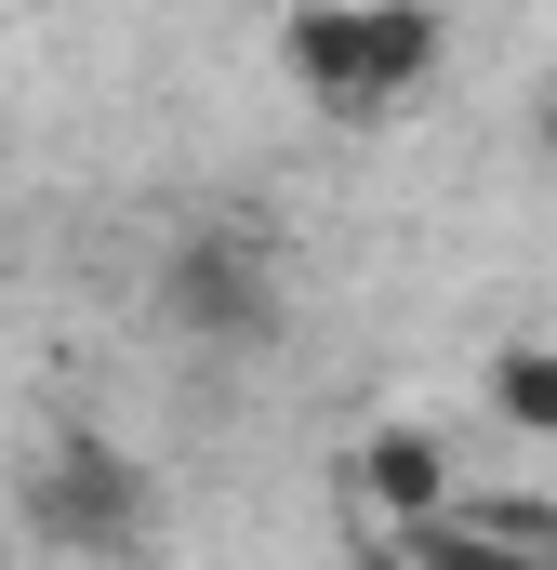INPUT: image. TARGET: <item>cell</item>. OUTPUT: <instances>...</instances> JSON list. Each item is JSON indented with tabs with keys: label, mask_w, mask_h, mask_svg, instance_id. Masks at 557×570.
Instances as JSON below:
<instances>
[{
	"label": "cell",
	"mask_w": 557,
	"mask_h": 570,
	"mask_svg": "<svg viewBox=\"0 0 557 570\" xmlns=\"http://www.w3.org/2000/svg\"><path fill=\"white\" fill-rule=\"evenodd\" d=\"M451 27L438 13H292L278 27V67L332 107V120H399L424 80H438Z\"/></svg>",
	"instance_id": "6da1fadb"
},
{
	"label": "cell",
	"mask_w": 557,
	"mask_h": 570,
	"mask_svg": "<svg viewBox=\"0 0 557 570\" xmlns=\"http://www.w3.org/2000/svg\"><path fill=\"white\" fill-rule=\"evenodd\" d=\"M27 531L67 544V558H134L146 544V464L107 425H53L27 464Z\"/></svg>",
	"instance_id": "7a4b0ae2"
},
{
	"label": "cell",
	"mask_w": 557,
	"mask_h": 570,
	"mask_svg": "<svg viewBox=\"0 0 557 570\" xmlns=\"http://www.w3.org/2000/svg\"><path fill=\"white\" fill-rule=\"evenodd\" d=\"M491 425H505V438H557V345H545V332L491 345Z\"/></svg>",
	"instance_id": "5b68a950"
},
{
	"label": "cell",
	"mask_w": 557,
	"mask_h": 570,
	"mask_svg": "<svg viewBox=\"0 0 557 570\" xmlns=\"http://www.w3.org/2000/svg\"><path fill=\"white\" fill-rule=\"evenodd\" d=\"M359 491L385 504V531H399V544L438 531V518L465 504V491H451V451H438L424 425H372V438H359Z\"/></svg>",
	"instance_id": "277c9868"
},
{
	"label": "cell",
	"mask_w": 557,
	"mask_h": 570,
	"mask_svg": "<svg viewBox=\"0 0 557 570\" xmlns=\"http://www.w3.org/2000/svg\"><path fill=\"white\" fill-rule=\"evenodd\" d=\"M159 318L186 332V345H266L278 332V266L253 226H186L173 253H159Z\"/></svg>",
	"instance_id": "3957f363"
},
{
	"label": "cell",
	"mask_w": 557,
	"mask_h": 570,
	"mask_svg": "<svg viewBox=\"0 0 557 570\" xmlns=\"http://www.w3.org/2000/svg\"><path fill=\"white\" fill-rule=\"evenodd\" d=\"M531 134H545V159H557V80H545V94H531Z\"/></svg>",
	"instance_id": "8992f818"
}]
</instances>
